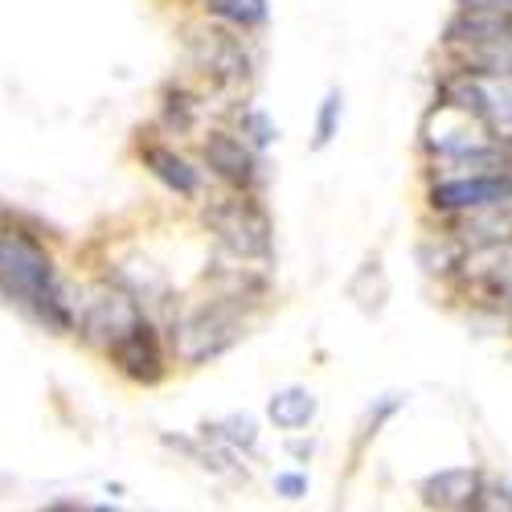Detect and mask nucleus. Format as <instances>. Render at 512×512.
<instances>
[{
	"instance_id": "1",
	"label": "nucleus",
	"mask_w": 512,
	"mask_h": 512,
	"mask_svg": "<svg viewBox=\"0 0 512 512\" xmlns=\"http://www.w3.org/2000/svg\"><path fill=\"white\" fill-rule=\"evenodd\" d=\"M0 295L54 332L74 328V312L58 287L50 250L21 230H0Z\"/></svg>"
},
{
	"instance_id": "2",
	"label": "nucleus",
	"mask_w": 512,
	"mask_h": 512,
	"mask_svg": "<svg viewBox=\"0 0 512 512\" xmlns=\"http://www.w3.org/2000/svg\"><path fill=\"white\" fill-rule=\"evenodd\" d=\"M246 336V324H242V312L234 304V295H222V300H209L193 312H185L173 328V345L181 353V361L189 365H205L213 357L230 353L238 340Z\"/></svg>"
},
{
	"instance_id": "3",
	"label": "nucleus",
	"mask_w": 512,
	"mask_h": 512,
	"mask_svg": "<svg viewBox=\"0 0 512 512\" xmlns=\"http://www.w3.org/2000/svg\"><path fill=\"white\" fill-rule=\"evenodd\" d=\"M447 37L467 70L512 74V13L463 9V17L451 25Z\"/></svg>"
},
{
	"instance_id": "4",
	"label": "nucleus",
	"mask_w": 512,
	"mask_h": 512,
	"mask_svg": "<svg viewBox=\"0 0 512 512\" xmlns=\"http://www.w3.org/2000/svg\"><path fill=\"white\" fill-rule=\"evenodd\" d=\"M422 136H426V148L439 152L443 160H467V156H484V152L504 148L500 132H492L480 115H472L451 99H443L431 115H426Z\"/></svg>"
},
{
	"instance_id": "5",
	"label": "nucleus",
	"mask_w": 512,
	"mask_h": 512,
	"mask_svg": "<svg viewBox=\"0 0 512 512\" xmlns=\"http://www.w3.org/2000/svg\"><path fill=\"white\" fill-rule=\"evenodd\" d=\"M205 226L234 259H267L271 254V218L250 197H222L205 209Z\"/></svg>"
},
{
	"instance_id": "6",
	"label": "nucleus",
	"mask_w": 512,
	"mask_h": 512,
	"mask_svg": "<svg viewBox=\"0 0 512 512\" xmlns=\"http://www.w3.org/2000/svg\"><path fill=\"white\" fill-rule=\"evenodd\" d=\"M443 99L467 107L472 115H480L492 132L512 136V74H492V70H467L459 66V74L447 78Z\"/></svg>"
},
{
	"instance_id": "7",
	"label": "nucleus",
	"mask_w": 512,
	"mask_h": 512,
	"mask_svg": "<svg viewBox=\"0 0 512 512\" xmlns=\"http://www.w3.org/2000/svg\"><path fill=\"white\" fill-rule=\"evenodd\" d=\"M140 320H144V312L136 304V295H127L119 287H95L91 300L82 304V316H78L82 332H87L91 340H99L103 349L119 345V340L132 332Z\"/></svg>"
},
{
	"instance_id": "8",
	"label": "nucleus",
	"mask_w": 512,
	"mask_h": 512,
	"mask_svg": "<svg viewBox=\"0 0 512 512\" xmlns=\"http://www.w3.org/2000/svg\"><path fill=\"white\" fill-rule=\"evenodd\" d=\"M504 201H512V177L508 173H463V177L439 181L431 189V205L447 209V213L504 205Z\"/></svg>"
},
{
	"instance_id": "9",
	"label": "nucleus",
	"mask_w": 512,
	"mask_h": 512,
	"mask_svg": "<svg viewBox=\"0 0 512 512\" xmlns=\"http://www.w3.org/2000/svg\"><path fill=\"white\" fill-rule=\"evenodd\" d=\"M189 54L193 62L218 82H242L250 74V58L242 41L226 29H189Z\"/></svg>"
},
{
	"instance_id": "10",
	"label": "nucleus",
	"mask_w": 512,
	"mask_h": 512,
	"mask_svg": "<svg viewBox=\"0 0 512 512\" xmlns=\"http://www.w3.org/2000/svg\"><path fill=\"white\" fill-rule=\"evenodd\" d=\"M111 357H115V365L132 377V381H156L160 373H164V357H160V340H156V332H152V324H148V316L127 332L119 345H111L107 349Z\"/></svg>"
},
{
	"instance_id": "11",
	"label": "nucleus",
	"mask_w": 512,
	"mask_h": 512,
	"mask_svg": "<svg viewBox=\"0 0 512 512\" xmlns=\"http://www.w3.org/2000/svg\"><path fill=\"white\" fill-rule=\"evenodd\" d=\"M484 488V476L472 472V467H447V472H435L431 480H422V504L426 508H476Z\"/></svg>"
},
{
	"instance_id": "12",
	"label": "nucleus",
	"mask_w": 512,
	"mask_h": 512,
	"mask_svg": "<svg viewBox=\"0 0 512 512\" xmlns=\"http://www.w3.org/2000/svg\"><path fill=\"white\" fill-rule=\"evenodd\" d=\"M205 164L213 168V173H218L226 185H238V189H250L254 185V156H250V148L238 140V136H230V132H213L209 140H205Z\"/></svg>"
},
{
	"instance_id": "13",
	"label": "nucleus",
	"mask_w": 512,
	"mask_h": 512,
	"mask_svg": "<svg viewBox=\"0 0 512 512\" xmlns=\"http://www.w3.org/2000/svg\"><path fill=\"white\" fill-rule=\"evenodd\" d=\"M459 238L476 250L488 246H512V201L504 205H484V209H463L459 213Z\"/></svg>"
},
{
	"instance_id": "14",
	"label": "nucleus",
	"mask_w": 512,
	"mask_h": 512,
	"mask_svg": "<svg viewBox=\"0 0 512 512\" xmlns=\"http://www.w3.org/2000/svg\"><path fill=\"white\" fill-rule=\"evenodd\" d=\"M267 418L279 426V431H304V426L316 418V394L287 386L267 402Z\"/></svg>"
},
{
	"instance_id": "15",
	"label": "nucleus",
	"mask_w": 512,
	"mask_h": 512,
	"mask_svg": "<svg viewBox=\"0 0 512 512\" xmlns=\"http://www.w3.org/2000/svg\"><path fill=\"white\" fill-rule=\"evenodd\" d=\"M144 164L152 168V173L173 189V193H181V197H197V189H201V181H197V168H189V160L185 156H177V152H168V148H144Z\"/></svg>"
},
{
	"instance_id": "16",
	"label": "nucleus",
	"mask_w": 512,
	"mask_h": 512,
	"mask_svg": "<svg viewBox=\"0 0 512 512\" xmlns=\"http://www.w3.org/2000/svg\"><path fill=\"white\" fill-rule=\"evenodd\" d=\"M205 439H218L234 451H254V443H259V426H254V418H246V414H230L222 422L205 426Z\"/></svg>"
},
{
	"instance_id": "17",
	"label": "nucleus",
	"mask_w": 512,
	"mask_h": 512,
	"mask_svg": "<svg viewBox=\"0 0 512 512\" xmlns=\"http://www.w3.org/2000/svg\"><path fill=\"white\" fill-rule=\"evenodd\" d=\"M205 5H209V13H218L222 21L242 25V29L267 21V0H205Z\"/></svg>"
},
{
	"instance_id": "18",
	"label": "nucleus",
	"mask_w": 512,
	"mask_h": 512,
	"mask_svg": "<svg viewBox=\"0 0 512 512\" xmlns=\"http://www.w3.org/2000/svg\"><path fill=\"white\" fill-rule=\"evenodd\" d=\"M336 123H340V91H328L320 103V119H316V148H324L336 136Z\"/></svg>"
},
{
	"instance_id": "19",
	"label": "nucleus",
	"mask_w": 512,
	"mask_h": 512,
	"mask_svg": "<svg viewBox=\"0 0 512 512\" xmlns=\"http://www.w3.org/2000/svg\"><path fill=\"white\" fill-rule=\"evenodd\" d=\"M242 127H246V136H250L254 148H267V144L275 140V123H271L263 111H246V115H242Z\"/></svg>"
},
{
	"instance_id": "20",
	"label": "nucleus",
	"mask_w": 512,
	"mask_h": 512,
	"mask_svg": "<svg viewBox=\"0 0 512 512\" xmlns=\"http://www.w3.org/2000/svg\"><path fill=\"white\" fill-rule=\"evenodd\" d=\"M275 492L287 496V500H300V496H308V476L283 472V476H275Z\"/></svg>"
},
{
	"instance_id": "21",
	"label": "nucleus",
	"mask_w": 512,
	"mask_h": 512,
	"mask_svg": "<svg viewBox=\"0 0 512 512\" xmlns=\"http://www.w3.org/2000/svg\"><path fill=\"white\" fill-rule=\"evenodd\" d=\"M488 287H492V295H500V300H512V267H492L488 271Z\"/></svg>"
},
{
	"instance_id": "22",
	"label": "nucleus",
	"mask_w": 512,
	"mask_h": 512,
	"mask_svg": "<svg viewBox=\"0 0 512 512\" xmlns=\"http://www.w3.org/2000/svg\"><path fill=\"white\" fill-rule=\"evenodd\" d=\"M398 406H402V398H398V394H386V402H381V406H377V414L369 410V422H365V426H369V431H365V435H377V426H381V422H386V418H390V414H394Z\"/></svg>"
},
{
	"instance_id": "23",
	"label": "nucleus",
	"mask_w": 512,
	"mask_h": 512,
	"mask_svg": "<svg viewBox=\"0 0 512 512\" xmlns=\"http://www.w3.org/2000/svg\"><path fill=\"white\" fill-rule=\"evenodd\" d=\"M463 9H488V13H512V0H463Z\"/></svg>"
}]
</instances>
